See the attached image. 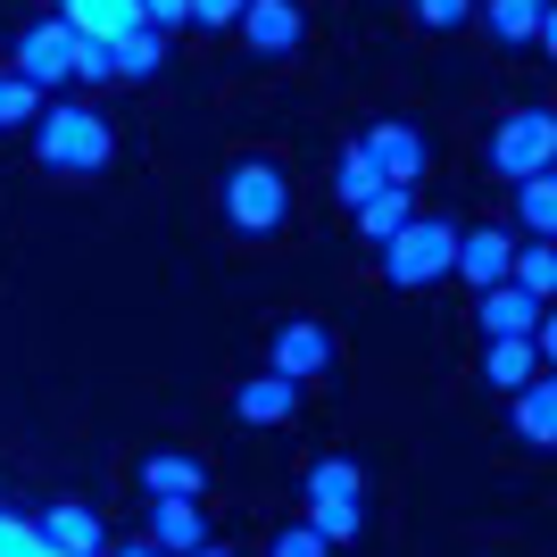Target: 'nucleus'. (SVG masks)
I'll return each instance as SVG.
<instances>
[{
  "label": "nucleus",
  "mask_w": 557,
  "mask_h": 557,
  "mask_svg": "<svg viewBox=\"0 0 557 557\" xmlns=\"http://www.w3.org/2000/svg\"><path fill=\"white\" fill-rule=\"evenodd\" d=\"M242 42L258 50V59H292L300 50V34H308V17H300V0H242Z\"/></svg>",
  "instance_id": "0eeeda50"
},
{
  "label": "nucleus",
  "mask_w": 557,
  "mask_h": 557,
  "mask_svg": "<svg viewBox=\"0 0 557 557\" xmlns=\"http://www.w3.org/2000/svg\"><path fill=\"white\" fill-rule=\"evenodd\" d=\"M141 491H150V499H200V491H209V466L184 458V449H150V458H141Z\"/></svg>",
  "instance_id": "ddd939ff"
},
{
  "label": "nucleus",
  "mask_w": 557,
  "mask_h": 557,
  "mask_svg": "<svg viewBox=\"0 0 557 557\" xmlns=\"http://www.w3.org/2000/svg\"><path fill=\"white\" fill-rule=\"evenodd\" d=\"M34 541H42L50 557H100V516H92V508H75V499H59V508H42Z\"/></svg>",
  "instance_id": "9b49d317"
},
{
  "label": "nucleus",
  "mask_w": 557,
  "mask_h": 557,
  "mask_svg": "<svg viewBox=\"0 0 557 557\" xmlns=\"http://www.w3.org/2000/svg\"><path fill=\"white\" fill-rule=\"evenodd\" d=\"M308 524L325 533V549H342V541L367 533V499H308Z\"/></svg>",
  "instance_id": "4be33fe9"
},
{
  "label": "nucleus",
  "mask_w": 557,
  "mask_h": 557,
  "mask_svg": "<svg viewBox=\"0 0 557 557\" xmlns=\"http://www.w3.org/2000/svg\"><path fill=\"white\" fill-rule=\"evenodd\" d=\"M292 399H300V383H283V374L267 367V374H250V383L233 392V417H242V424H283V417H292Z\"/></svg>",
  "instance_id": "2eb2a0df"
},
{
  "label": "nucleus",
  "mask_w": 557,
  "mask_h": 557,
  "mask_svg": "<svg viewBox=\"0 0 557 557\" xmlns=\"http://www.w3.org/2000/svg\"><path fill=\"white\" fill-rule=\"evenodd\" d=\"M150 549H166V557L209 549V516H200V499H159V508H150Z\"/></svg>",
  "instance_id": "f8f14e48"
},
{
  "label": "nucleus",
  "mask_w": 557,
  "mask_h": 557,
  "mask_svg": "<svg viewBox=\"0 0 557 557\" xmlns=\"http://www.w3.org/2000/svg\"><path fill=\"white\" fill-rule=\"evenodd\" d=\"M292 216V175L275 159H242L225 175V225L233 233H275Z\"/></svg>",
  "instance_id": "f03ea898"
},
{
  "label": "nucleus",
  "mask_w": 557,
  "mask_h": 557,
  "mask_svg": "<svg viewBox=\"0 0 557 557\" xmlns=\"http://www.w3.org/2000/svg\"><path fill=\"white\" fill-rule=\"evenodd\" d=\"M516 216H524V233H533V242H549V233H557V175H549V166L516 184Z\"/></svg>",
  "instance_id": "aec40b11"
},
{
  "label": "nucleus",
  "mask_w": 557,
  "mask_h": 557,
  "mask_svg": "<svg viewBox=\"0 0 557 557\" xmlns=\"http://www.w3.org/2000/svg\"><path fill=\"white\" fill-rule=\"evenodd\" d=\"M508 283H516V292H533V300H549V292H557V250L533 242L524 258H508Z\"/></svg>",
  "instance_id": "b1692460"
},
{
  "label": "nucleus",
  "mask_w": 557,
  "mask_h": 557,
  "mask_svg": "<svg viewBox=\"0 0 557 557\" xmlns=\"http://www.w3.org/2000/svg\"><path fill=\"white\" fill-rule=\"evenodd\" d=\"M449 242H458V225H442V216H408V225L383 242V275H392L399 292L442 283V275H449Z\"/></svg>",
  "instance_id": "7ed1b4c3"
},
{
  "label": "nucleus",
  "mask_w": 557,
  "mask_h": 557,
  "mask_svg": "<svg viewBox=\"0 0 557 557\" xmlns=\"http://www.w3.org/2000/svg\"><path fill=\"white\" fill-rule=\"evenodd\" d=\"M516 442H533V449L557 442V383L549 374H533V383L516 392Z\"/></svg>",
  "instance_id": "f3484780"
},
{
  "label": "nucleus",
  "mask_w": 557,
  "mask_h": 557,
  "mask_svg": "<svg viewBox=\"0 0 557 557\" xmlns=\"http://www.w3.org/2000/svg\"><path fill=\"white\" fill-rule=\"evenodd\" d=\"M483 17H491L499 42H541L549 50V0H491Z\"/></svg>",
  "instance_id": "a211bd4d"
},
{
  "label": "nucleus",
  "mask_w": 557,
  "mask_h": 557,
  "mask_svg": "<svg viewBox=\"0 0 557 557\" xmlns=\"http://www.w3.org/2000/svg\"><path fill=\"white\" fill-rule=\"evenodd\" d=\"M474 317H483V342H533V325L549 317V300L516 292V283H491L483 300H474Z\"/></svg>",
  "instance_id": "9d476101"
},
{
  "label": "nucleus",
  "mask_w": 557,
  "mask_h": 557,
  "mask_svg": "<svg viewBox=\"0 0 557 557\" xmlns=\"http://www.w3.org/2000/svg\"><path fill=\"white\" fill-rule=\"evenodd\" d=\"M34 150H42L50 175H100V166H109V150H116V134H109V116H100V109L59 100V109L34 116Z\"/></svg>",
  "instance_id": "f257e3e1"
},
{
  "label": "nucleus",
  "mask_w": 557,
  "mask_h": 557,
  "mask_svg": "<svg viewBox=\"0 0 557 557\" xmlns=\"http://www.w3.org/2000/svg\"><path fill=\"white\" fill-rule=\"evenodd\" d=\"M59 17L75 34H92V42H116L125 25H141V0H59Z\"/></svg>",
  "instance_id": "dca6fc26"
},
{
  "label": "nucleus",
  "mask_w": 557,
  "mask_h": 557,
  "mask_svg": "<svg viewBox=\"0 0 557 557\" xmlns=\"http://www.w3.org/2000/svg\"><path fill=\"white\" fill-rule=\"evenodd\" d=\"M141 25H159V34H175V25H191V17H184V0H141Z\"/></svg>",
  "instance_id": "7c9ffc66"
},
{
  "label": "nucleus",
  "mask_w": 557,
  "mask_h": 557,
  "mask_svg": "<svg viewBox=\"0 0 557 557\" xmlns=\"http://www.w3.org/2000/svg\"><path fill=\"white\" fill-rule=\"evenodd\" d=\"M358 159H367L383 184H417L433 150H424V125H408V116H383V125H367V134H358Z\"/></svg>",
  "instance_id": "423d86ee"
},
{
  "label": "nucleus",
  "mask_w": 557,
  "mask_h": 557,
  "mask_svg": "<svg viewBox=\"0 0 557 557\" xmlns=\"http://www.w3.org/2000/svg\"><path fill=\"white\" fill-rule=\"evenodd\" d=\"M349 216H358V233H367V242H392V233L417 216V200H408V184H383L367 209H349Z\"/></svg>",
  "instance_id": "6ab92c4d"
},
{
  "label": "nucleus",
  "mask_w": 557,
  "mask_h": 557,
  "mask_svg": "<svg viewBox=\"0 0 557 557\" xmlns=\"http://www.w3.org/2000/svg\"><path fill=\"white\" fill-rule=\"evenodd\" d=\"M34 116H42V92L17 67H0V125H34Z\"/></svg>",
  "instance_id": "a878e982"
},
{
  "label": "nucleus",
  "mask_w": 557,
  "mask_h": 557,
  "mask_svg": "<svg viewBox=\"0 0 557 557\" xmlns=\"http://www.w3.org/2000/svg\"><path fill=\"white\" fill-rule=\"evenodd\" d=\"M267 367L283 374V383H317V374H333V333L317 325V317H292V325L275 333V358Z\"/></svg>",
  "instance_id": "6e6552de"
},
{
  "label": "nucleus",
  "mask_w": 557,
  "mask_h": 557,
  "mask_svg": "<svg viewBox=\"0 0 557 557\" xmlns=\"http://www.w3.org/2000/svg\"><path fill=\"white\" fill-rule=\"evenodd\" d=\"M333 191H342V209H367L374 191H383V175H374L358 150H342V166H333Z\"/></svg>",
  "instance_id": "393cba45"
},
{
  "label": "nucleus",
  "mask_w": 557,
  "mask_h": 557,
  "mask_svg": "<svg viewBox=\"0 0 557 557\" xmlns=\"http://www.w3.org/2000/svg\"><path fill=\"white\" fill-rule=\"evenodd\" d=\"M109 67H116V84L159 75V67H166V34H159V25H125V34L109 42Z\"/></svg>",
  "instance_id": "4468645a"
},
{
  "label": "nucleus",
  "mask_w": 557,
  "mask_h": 557,
  "mask_svg": "<svg viewBox=\"0 0 557 557\" xmlns=\"http://www.w3.org/2000/svg\"><path fill=\"white\" fill-rule=\"evenodd\" d=\"M267 557H333V549H325V533L300 516V524H283V533H275V549H267Z\"/></svg>",
  "instance_id": "bb28decb"
},
{
  "label": "nucleus",
  "mask_w": 557,
  "mask_h": 557,
  "mask_svg": "<svg viewBox=\"0 0 557 557\" xmlns=\"http://www.w3.org/2000/svg\"><path fill=\"white\" fill-rule=\"evenodd\" d=\"M533 374H541L533 342H491V349H483V383H499V392H524Z\"/></svg>",
  "instance_id": "412c9836"
},
{
  "label": "nucleus",
  "mask_w": 557,
  "mask_h": 557,
  "mask_svg": "<svg viewBox=\"0 0 557 557\" xmlns=\"http://www.w3.org/2000/svg\"><path fill=\"white\" fill-rule=\"evenodd\" d=\"M184 17L191 25H233V17H242V0H184Z\"/></svg>",
  "instance_id": "c756f323"
},
{
  "label": "nucleus",
  "mask_w": 557,
  "mask_h": 557,
  "mask_svg": "<svg viewBox=\"0 0 557 557\" xmlns=\"http://www.w3.org/2000/svg\"><path fill=\"white\" fill-rule=\"evenodd\" d=\"M549 159H557V116H549V109H516V116H499V134H491V166H499L508 184L541 175Z\"/></svg>",
  "instance_id": "20e7f679"
},
{
  "label": "nucleus",
  "mask_w": 557,
  "mask_h": 557,
  "mask_svg": "<svg viewBox=\"0 0 557 557\" xmlns=\"http://www.w3.org/2000/svg\"><path fill=\"white\" fill-rule=\"evenodd\" d=\"M191 557H242V549H216V541H209V549H191Z\"/></svg>",
  "instance_id": "2f4dec72"
},
{
  "label": "nucleus",
  "mask_w": 557,
  "mask_h": 557,
  "mask_svg": "<svg viewBox=\"0 0 557 557\" xmlns=\"http://www.w3.org/2000/svg\"><path fill=\"white\" fill-rule=\"evenodd\" d=\"M508 258H516L508 233H499V225H474V233L449 242V275L474 283V292H491V283H508Z\"/></svg>",
  "instance_id": "1a4fd4ad"
},
{
  "label": "nucleus",
  "mask_w": 557,
  "mask_h": 557,
  "mask_svg": "<svg viewBox=\"0 0 557 557\" xmlns=\"http://www.w3.org/2000/svg\"><path fill=\"white\" fill-rule=\"evenodd\" d=\"M308 499H367L358 458H317V466H308Z\"/></svg>",
  "instance_id": "5701e85b"
},
{
  "label": "nucleus",
  "mask_w": 557,
  "mask_h": 557,
  "mask_svg": "<svg viewBox=\"0 0 557 557\" xmlns=\"http://www.w3.org/2000/svg\"><path fill=\"white\" fill-rule=\"evenodd\" d=\"M9 67L34 84V92H59V84H75V25L67 17H34L17 34V59Z\"/></svg>",
  "instance_id": "39448f33"
},
{
  "label": "nucleus",
  "mask_w": 557,
  "mask_h": 557,
  "mask_svg": "<svg viewBox=\"0 0 557 557\" xmlns=\"http://www.w3.org/2000/svg\"><path fill=\"white\" fill-rule=\"evenodd\" d=\"M417 17L433 25V34H449V25H466V17H474V0H417Z\"/></svg>",
  "instance_id": "c85d7f7f"
},
{
  "label": "nucleus",
  "mask_w": 557,
  "mask_h": 557,
  "mask_svg": "<svg viewBox=\"0 0 557 557\" xmlns=\"http://www.w3.org/2000/svg\"><path fill=\"white\" fill-rule=\"evenodd\" d=\"M116 557H166V549H116Z\"/></svg>",
  "instance_id": "473e14b6"
},
{
  "label": "nucleus",
  "mask_w": 557,
  "mask_h": 557,
  "mask_svg": "<svg viewBox=\"0 0 557 557\" xmlns=\"http://www.w3.org/2000/svg\"><path fill=\"white\" fill-rule=\"evenodd\" d=\"M75 84H116V67H109V42L75 34Z\"/></svg>",
  "instance_id": "cd10ccee"
}]
</instances>
